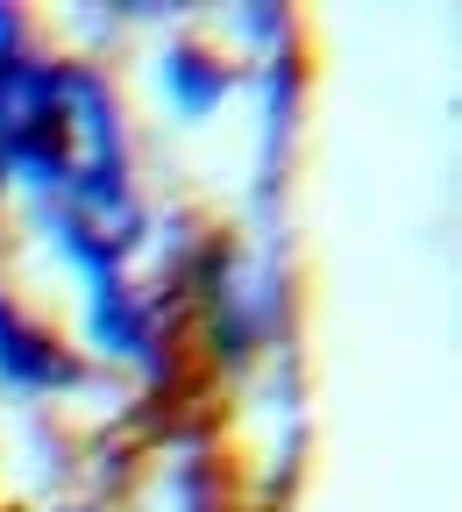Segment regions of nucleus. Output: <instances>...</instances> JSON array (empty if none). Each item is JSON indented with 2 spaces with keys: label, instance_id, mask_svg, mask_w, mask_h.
I'll return each mask as SVG.
<instances>
[{
  "label": "nucleus",
  "instance_id": "nucleus-3",
  "mask_svg": "<svg viewBox=\"0 0 462 512\" xmlns=\"http://www.w3.org/2000/svg\"><path fill=\"white\" fill-rule=\"evenodd\" d=\"M0 178H8V164H0Z\"/></svg>",
  "mask_w": 462,
  "mask_h": 512
},
{
  "label": "nucleus",
  "instance_id": "nucleus-2",
  "mask_svg": "<svg viewBox=\"0 0 462 512\" xmlns=\"http://www.w3.org/2000/svg\"><path fill=\"white\" fill-rule=\"evenodd\" d=\"M8 64H22V22L0 8V72H8Z\"/></svg>",
  "mask_w": 462,
  "mask_h": 512
},
{
  "label": "nucleus",
  "instance_id": "nucleus-1",
  "mask_svg": "<svg viewBox=\"0 0 462 512\" xmlns=\"http://www.w3.org/2000/svg\"><path fill=\"white\" fill-rule=\"evenodd\" d=\"M0 370L22 377V384H57V377H64V363L50 356V342H43L36 328H22L8 306H0Z\"/></svg>",
  "mask_w": 462,
  "mask_h": 512
}]
</instances>
